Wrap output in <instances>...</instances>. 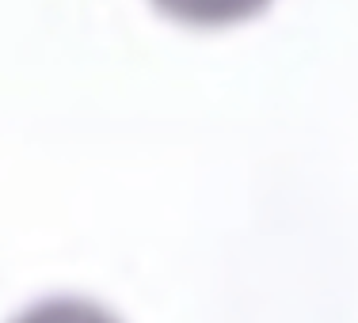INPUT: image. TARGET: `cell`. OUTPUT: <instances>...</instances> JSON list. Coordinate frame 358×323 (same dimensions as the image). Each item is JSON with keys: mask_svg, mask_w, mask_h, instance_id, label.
Segmentation results:
<instances>
[{"mask_svg": "<svg viewBox=\"0 0 358 323\" xmlns=\"http://www.w3.org/2000/svg\"><path fill=\"white\" fill-rule=\"evenodd\" d=\"M145 4L183 31H233L263 20L278 0H145Z\"/></svg>", "mask_w": 358, "mask_h": 323, "instance_id": "1", "label": "cell"}, {"mask_svg": "<svg viewBox=\"0 0 358 323\" xmlns=\"http://www.w3.org/2000/svg\"><path fill=\"white\" fill-rule=\"evenodd\" d=\"M8 323H126L110 304L84 293H46L12 312Z\"/></svg>", "mask_w": 358, "mask_h": 323, "instance_id": "2", "label": "cell"}]
</instances>
